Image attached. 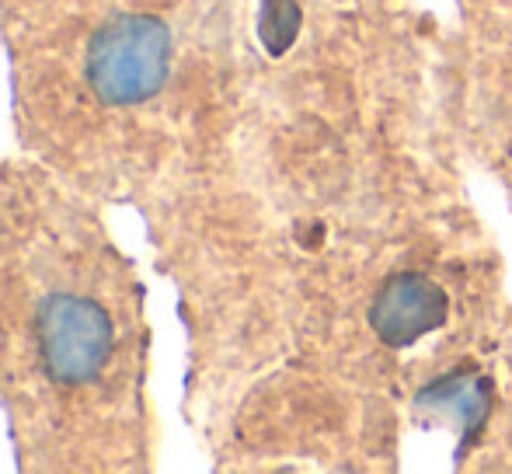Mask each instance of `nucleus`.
<instances>
[{"label": "nucleus", "instance_id": "obj_1", "mask_svg": "<svg viewBox=\"0 0 512 474\" xmlns=\"http://www.w3.org/2000/svg\"><path fill=\"white\" fill-rule=\"evenodd\" d=\"M171 70V32L154 14L119 11L88 46V81L108 105H140L164 88Z\"/></svg>", "mask_w": 512, "mask_h": 474}, {"label": "nucleus", "instance_id": "obj_2", "mask_svg": "<svg viewBox=\"0 0 512 474\" xmlns=\"http://www.w3.org/2000/svg\"><path fill=\"white\" fill-rule=\"evenodd\" d=\"M35 332H39L42 366L56 384H88L112 356V318L91 297L53 293L42 300Z\"/></svg>", "mask_w": 512, "mask_h": 474}, {"label": "nucleus", "instance_id": "obj_3", "mask_svg": "<svg viewBox=\"0 0 512 474\" xmlns=\"http://www.w3.org/2000/svg\"><path fill=\"white\" fill-rule=\"evenodd\" d=\"M446 318V293L425 276L405 272L373 300L370 321L387 346H411Z\"/></svg>", "mask_w": 512, "mask_h": 474}]
</instances>
